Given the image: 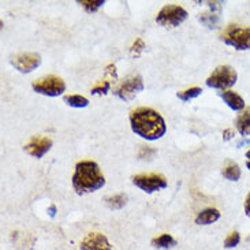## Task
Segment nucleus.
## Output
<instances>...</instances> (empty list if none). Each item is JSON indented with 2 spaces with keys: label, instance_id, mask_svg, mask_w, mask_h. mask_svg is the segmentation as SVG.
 <instances>
[{
  "label": "nucleus",
  "instance_id": "obj_2",
  "mask_svg": "<svg viewBox=\"0 0 250 250\" xmlns=\"http://www.w3.org/2000/svg\"><path fill=\"white\" fill-rule=\"evenodd\" d=\"M71 182L75 193L83 196L102 189L105 185V178L97 163L93 160H81L75 164Z\"/></svg>",
  "mask_w": 250,
  "mask_h": 250
},
{
  "label": "nucleus",
  "instance_id": "obj_24",
  "mask_svg": "<svg viewBox=\"0 0 250 250\" xmlns=\"http://www.w3.org/2000/svg\"><path fill=\"white\" fill-rule=\"evenodd\" d=\"M145 49V42L142 39H135V41L133 42V45L130 48V55L133 58H138L140 55L142 54V51Z\"/></svg>",
  "mask_w": 250,
  "mask_h": 250
},
{
  "label": "nucleus",
  "instance_id": "obj_4",
  "mask_svg": "<svg viewBox=\"0 0 250 250\" xmlns=\"http://www.w3.org/2000/svg\"><path fill=\"white\" fill-rule=\"evenodd\" d=\"M227 45L234 47L237 51L250 49V27H239L238 25H230L222 36Z\"/></svg>",
  "mask_w": 250,
  "mask_h": 250
},
{
  "label": "nucleus",
  "instance_id": "obj_27",
  "mask_svg": "<svg viewBox=\"0 0 250 250\" xmlns=\"http://www.w3.org/2000/svg\"><path fill=\"white\" fill-rule=\"evenodd\" d=\"M244 209H245V215L248 217H250V193L246 197V200H245L244 204Z\"/></svg>",
  "mask_w": 250,
  "mask_h": 250
},
{
  "label": "nucleus",
  "instance_id": "obj_23",
  "mask_svg": "<svg viewBox=\"0 0 250 250\" xmlns=\"http://www.w3.org/2000/svg\"><path fill=\"white\" fill-rule=\"evenodd\" d=\"M239 242H241V235H239V232L234 231V232H231L230 235L224 239V248H226V249L237 248L238 245H239Z\"/></svg>",
  "mask_w": 250,
  "mask_h": 250
},
{
  "label": "nucleus",
  "instance_id": "obj_26",
  "mask_svg": "<svg viewBox=\"0 0 250 250\" xmlns=\"http://www.w3.org/2000/svg\"><path fill=\"white\" fill-rule=\"evenodd\" d=\"M148 153H150V155H155L156 153V150L155 149H150V148H145V146H142L141 149V152H140V157H142V159H145V155L148 156Z\"/></svg>",
  "mask_w": 250,
  "mask_h": 250
},
{
  "label": "nucleus",
  "instance_id": "obj_7",
  "mask_svg": "<svg viewBox=\"0 0 250 250\" xmlns=\"http://www.w3.org/2000/svg\"><path fill=\"white\" fill-rule=\"evenodd\" d=\"M133 185L138 189L152 194L155 191L167 188V179L162 174H138L133 176Z\"/></svg>",
  "mask_w": 250,
  "mask_h": 250
},
{
  "label": "nucleus",
  "instance_id": "obj_21",
  "mask_svg": "<svg viewBox=\"0 0 250 250\" xmlns=\"http://www.w3.org/2000/svg\"><path fill=\"white\" fill-rule=\"evenodd\" d=\"M104 3H105L104 0H80L78 1V4H81L88 13H96L100 7L104 6Z\"/></svg>",
  "mask_w": 250,
  "mask_h": 250
},
{
  "label": "nucleus",
  "instance_id": "obj_32",
  "mask_svg": "<svg viewBox=\"0 0 250 250\" xmlns=\"http://www.w3.org/2000/svg\"><path fill=\"white\" fill-rule=\"evenodd\" d=\"M246 167H248V168H249V171H250V162H249V160L246 162Z\"/></svg>",
  "mask_w": 250,
  "mask_h": 250
},
{
  "label": "nucleus",
  "instance_id": "obj_8",
  "mask_svg": "<svg viewBox=\"0 0 250 250\" xmlns=\"http://www.w3.org/2000/svg\"><path fill=\"white\" fill-rule=\"evenodd\" d=\"M142 90H144V81L141 75H131L118 85L114 93L123 102H131Z\"/></svg>",
  "mask_w": 250,
  "mask_h": 250
},
{
  "label": "nucleus",
  "instance_id": "obj_12",
  "mask_svg": "<svg viewBox=\"0 0 250 250\" xmlns=\"http://www.w3.org/2000/svg\"><path fill=\"white\" fill-rule=\"evenodd\" d=\"M220 97L223 99V102L230 107L232 111H242L245 108V100L238 95L237 92L232 90H224L220 93Z\"/></svg>",
  "mask_w": 250,
  "mask_h": 250
},
{
  "label": "nucleus",
  "instance_id": "obj_19",
  "mask_svg": "<svg viewBox=\"0 0 250 250\" xmlns=\"http://www.w3.org/2000/svg\"><path fill=\"white\" fill-rule=\"evenodd\" d=\"M203 93V89L201 88H190L186 89V90H182V92H178L176 93V97L182 102H189L191 99H196L198 96H201Z\"/></svg>",
  "mask_w": 250,
  "mask_h": 250
},
{
  "label": "nucleus",
  "instance_id": "obj_11",
  "mask_svg": "<svg viewBox=\"0 0 250 250\" xmlns=\"http://www.w3.org/2000/svg\"><path fill=\"white\" fill-rule=\"evenodd\" d=\"M52 148V140L48 138V137H40V135H36L33 137L30 141L27 142L25 145V150L26 153H29L33 157L41 159L42 156H45Z\"/></svg>",
  "mask_w": 250,
  "mask_h": 250
},
{
  "label": "nucleus",
  "instance_id": "obj_31",
  "mask_svg": "<svg viewBox=\"0 0 250 250\" xmlns=\"http://www.w3.org/2000/svg\"><path fill=\"white\" fill-rule=\"evenodd\" d=\"M246 157H248V160H249V162H250V149H249V150H248V152H246Z\"/></svg>",
  "mask_w": 250,
  "mask_h": 250
},
{
  "label": "nucleus",
  "instance_id": "obj_5",
  "mask_svg": "<svg viewBox=\"0 0 250 250\" xmlns=\"http://www.w3.org/2000/svg\"><path fill=\"white\" fill-rule=\"evenodd\" d=\"M188 20V11L181 6H164L156 15V22L163 27H176Z\"/></svg>",
  "mask_w": 250,
  "mask_h": 250
},
{
  "label": "nucleus",
  "instance_id": "obj_1",
  "mask_svg": "<svg viewBox=\"0 0 250 250\" xmlns=\"http://www.w3.org/2000/svg\"><path fill=\"white\" fill-rule=\"evenodd\" d=\"M128 119L133 133L146 141L160 140L167 133V125L164 118L153 108L140 107L131 111Z\"/></svg>",
  "mask_w": 250,
  "mask_h": 250
},
{
  "label": "nucleus",
  "instance_id": "obj_16",
  "mask_svg": "<svg viewBox=\"0 0 250 250\" xmlns=\"http://www.w3.org/2000/svg\"><path fill=\"white\" fill-rule=\"evenodd\" d=\"M222 174L226 179H229L231 182H237L239 181V178H241V168H239V166H238L237 163H232L230 162L222 171Z\"/></svg>",
  "mask_w": 250,
  "mask_h": 250
},
{
  "label": "nucleus",
  "instance_id": "obj_17",
  "mask_svg": "<svg viewBox=\"0 0 250 250\" xmlns=\"http://www.w3.org/2000/svg\"><path fill=\"white\" fill-rule=\"evenodd\" d=\"M63 102L73 108H85L89 105V100L81 95H67L63 97Z\"/></svg>",
  "mask_w": 250,
  "mask_h": 250
},
{
  "label": "nucleus",
  "instance_id": "obj_25",
  "mask_svg": "<svg viewBox=\"0 0 250 250\" xmlns=\"http://www.w3.org/2000/svg\"><path fill=\"white\" fill-rule=\"evenodd\" d=\"M210 8V13L213 14H219L222 11V6H223V3L222 1H205Z\"/></svg>",
  "mask_w": 250,
  "mask_h": 250
},
{
  "label": "nucleus",
  "instance_id": "obj_14",
  "mask_svg": "<svg viewBox=\"0 0 250 250\" xmlns=\"http://www.w3.org/2000/svg\"><path fill=\"white\" fill-rule=\"evenodd\" d=\"M235 126H237L238 133L241 135H246L250 134V108H246L238 116L237 121H235Z\"/></svg>",
  "mask_w": 250,
  "mask_h": 250
},
{
  "label": "nucleus",
  "instance_id": "obj_29",
  "mask_svg": "<svg viewBox=\"0 0 250 250\" xmlns=\"http://www.w3.org/2000/svg\"><path fill=\"white\" fill-rule=\"evenodd\" d=\"M105 73L111 75V77H114V78H116V67H115V64H108V66H107V68H105Z\"/></svg>",
  "mask_w": 250,
  "mask_h": 250
},
{
  "label": "nucleus",
  "instance_id": "obj_18",
  "mask_svg": "<svg viewBox=\"0 0 250 250\" xmlns=\"http://www.w3.org/2000/svg\"><path fill=\"white\" fill-rule=\"evenodd\" d=\"M105 204L111 209H122L123 207L127 204V196L125 193H119V194L105 197Z\"/></svg>",
  "mask_w": 250,
  "mask_h": 250
},
{
  "label": "nucleus",
  "instance_id": "obj_9",
  "mask_svg": "<svg viewBox=\"0 0 250 250\" xmlns=\"http://www.w3.org/2000/svg\"><path fill=\"white\" fill-rule=\"evenodd\" d=\"M11 64L22 74H29L40 67L41 56L36 52H23L11 59Z\"/></svg>",
  "mask_w": 250,
  "mask_h": 250
},
{
  "label": "nucleus",
  "instance_id": "obj_20",
  "mask_svg": "<svg viewBox=\"0 0 250 250\" xmlns=\"http://www.w3.org/2000/svg\"><path fill=\"white\" fill-rule=\"evenodd\" d=\"M200 22L203 23L204 26L209 27V29H215L219 23V15L213 13H205L200 15Z\"/></svg>",
  "mask_w": 250,
  "mask_h": 250
},
{
  "label": "nucleus",
  "instance_id": "obj_10",
  "mask_svg": "<svg viewBox=\"0 0 250 250\" xmlns=\"http://www.w3.org/2000/svg\"><path fill=\"white\" fill-rule=\"evenodd\" d=\"M81 250H114L112 245L109 244L108 238L103 232H88L80 244Z\"/></svg>",
  "mask_w": 250,
  "mask_h": 250
},
{
  "label": "nucleus",
  "instance_id": "obj_22",
  "mask_svg": "<svg viewBox=\"0 0 250 250\" xmlns=\"http://www.w3.org/2000/svg\"><path fill=\"white\" fill-rule=\"evenodd\" d=\"M109 89H111V83L108 81L97 82L95 86L90 89V93L92 95H107Z\"/></svg>",
  "mask_w": 250,
  "mask_h": 250
},
{
  "label": "nucleus",
  "instance_id": "obj_15",
  "mask_svg": "<svg viewBox=\"0 0 250 250\" xmlns=\"http://www.w3.org/2000/svg\"><path fill=\"white\" fill-rule=\"evenodd\" d=\"M176 245L175 238L169 234H162L152 239V246L157 249H172Z\"/></svg>",
  "mask_w": 250,
  "mask_h": 250
},
{
  "label": "nucleus",
  "instance_id": "obj_30",
  "mask_svg": "<svg viewBox=\"0 0 250 250\" xmlns=\"http://www.w3.org/2000/svg\"><path fill=\"white\" fill-rule=\"evenodd\" d=\"M48 215H49L51 217H55V215H56V205L52 204V205L48 208Z\"/></svg>",
  "mask_w": 250,
  "mask_h": 250
},
{
  "label": "nucleus",
  "instance_id": "obj_6",
  "mask_svg": "<svg viewBox=\"0 0 250 250\" xmlns=\"http://www.w3.org/2000/svg\"><path fill=\"white\" fill-rule=\"evenodd\" d=\"M32 88L39 95L56 97V96L63 95V92L66 90V83L61 77L47 75V77H42L40 80L34 81L32 83Z\"/></svg>",
  "mask_w": 250,
  "mask_h": 250
},
{
  "label": "nucleus",
  "instance_id": "obj_28",
  "mask_svg": "<svg viewBox=\"0 0 250 250\" xmlns=\"http://www.w3.org/2000/svg\"><path fill=\"white\" fill-rule=\"evenodd\" d=\"M223 138L226 141H229L231 138H234V130L232 128H226L223 131Z\"/></svg>",
  "mask_w": 250,
  "mask_h": 250
},
{
  "label": "nucleus",
  "instance_id": "obj_3",
  "mask_svg": "<svg viewBox=\"0 0 250 250\" xmlns=\"http://www.w3.org/2000/svg\"><path fill=\"white\" fill-rule=\"evenodd\" d=\"M238 81V73L235 68L231 66H219V67L207 78V86L212 89H219V90H226V89L234 86Z\"/></svg>",
  "mask_w": 250,
  "mask_h": 250
},
{
  "label": "nucleus",
  "instance_id": "obj_13",
  "mask_svg": "<svg viewBox=\"0 0 250 250\" xmlns=\"http://www.w3.org/2000/svg\"><path fill=\"white\" fill-rule=\"evenodd\" d=\"M220 219V212L216 208H207L201 210L196 217V224L198 226H209V224L216 223Z\"/></svg>",
  "mask_w": 250,
  "mask_h": 250
}]
</instances>
